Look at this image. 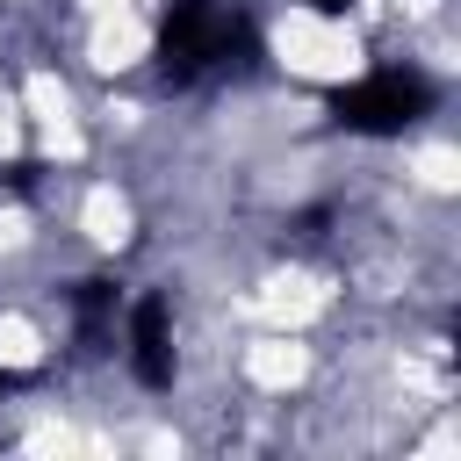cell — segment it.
Returning <instances> with one entry per match:
<instances>
[{
    "label": "cell",
    "mask_w": 461,
    "mask_h": 461,
    "mask_svg": "<svg viewBox=\"0 0 461 461\" xmlns=\"http://www.w3.org/2000/svg\"><path fill=\"white\" fill-rule=\"evenodd\" d=\"M432 108V79L425 72H367L353 86L331 94V122L353 137H396Z\"/></svg>",
    "instance_id": "cell-1"
},
{
    "label": "cell",
    "mask_w": 461,
    "mask_h": 461,
    "mask_svg": "<svg viewBox=\"0 0 461 461\" xmlns=\"http://www.w3.org/2000/svg\"><path fill=\"white\" fill-rule=\"evenodd\" d=\"M238 43H245V29H238V14H223L216 0H173V14L158 22V65H166L173 79H194V72L223 65Z\"/></svg>",
    "instance_id": "cell-2"
},
{
    "label": "cell",
    "mask_w": 461,
    "mask_h": 461,
    "mask_svg": "<svg viewBox=\"0 0 461 461\" xmlns=\"http://www.w3.org/2000/svg\"><path fill=\"white\" fill-rule=\"evenodd\" d=\"M130 367H137L144 389H166L173 382V331H166V303L158 295H144L130 310Z\"/></svg>",
    "instance_id": "cell-3"
},
{
    "label": "cell",
    "mask_w": 461,
    "mask_h": 461,
    "mask_svg": "<svg viewBox=\"0 0 461 461\" xmlns=\"http://www.w3.org/2000/svg\"><path fill=\"white\" fill-rule=\"evenodd\" d=\"M108 310H115V288H108V281H79V331H86V339H101Z\"/></svg>",
    "instance_id": "cell-4"
},
{
    "label": "cell",
    "mask_w": 461,
    "mask_h": 461,
    "mask_svg": "<svg viewBox=\"0 0 461 461\" xmlns=\"http://www.w3.org/2000/svg\"><path fill=\"white\" fill-rule=\"evenodd\" d=\"M310 7H317V14H346L353 0H310Z\"/></svg>",
    "instance_id": "cell-5"
},
{
    "label": "cell",
    "mask_w": 461,
    "mask_h": 461,
    "mask_svg": "<svg viewBox=\"0 0 461 461\" xmlns=\"http://www.w3.org/2000/svg\"><path fill=\"white\" fill-rule=\"evenodd\" d=\"M0 389H7V382H0Z\"/></svg>",
    "instance_id": "cell-6"
}]
</instances>
